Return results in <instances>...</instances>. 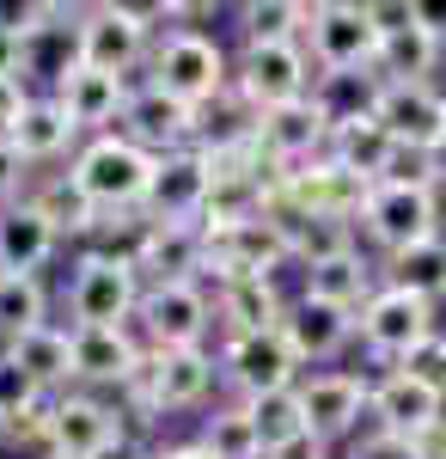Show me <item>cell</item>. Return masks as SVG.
<instances>
[{"mask_svg":"<svg viewBox=\"0 0 446 459\" xmlns=\"http://www.w3.org/2000/svg\"><path fill=\"white\" fill-rule=\"evenodd\" d=\"M348 459H428V441H410V435H385V429H367L348 441Z\"/></svg>","mask_w":446,"mask_h":459,"instance_id":"40","label":"cell"},{"mask_svg":"<svg viewBox=\"0 0 446 459\" xmlns=\"http://www.w3.org/2000/svg\"><path fill=\"white\" fill-rule=\"evenodd\" d=\"M0 80H25V62H19V37L0 31Z\"/></svg>","mask_w":446,"mask_h":459,"instance_id":"47","label":"cell"},{"mask_svg":"<svg viewBox=\"0 0 446 459\" xmlns=\"http://www.w3.org/2000/svg\"><path fill=\"white\" fill-rule=\"evenodd\" d=\"M220 386L233 392V398H263V392H287L300 386V355L287 350V337H281V325L275 331H244V337H220Z\"/></svg>","mask_w":446,"mask_h":459,"instance_id":"11","label":"cell"},{"mask_svg":"<svg viewBox=\"0 0 446 459\" xmlns=\"http://www.w3.org/2000/svg\"><path fill=\"white\" fill-rule=\"evenodd\" d=\"M441 110H446V92H441Z\"/></svg>","mask_w":446,"mask_h":459,"instance_id":"51","label":"cell"},{"mask_svg":"<svg viewBox=\"0 0 446 459\" xmlns=\"http://www.w3.org/2000/svg\"><path fill=\"white\" fill-rule=\"evenodd\" d=\"M214 380H220V361L208 343L202 350H147L135 380L123 386V398L135 404L141 423H153V417H172V411H202Z\"/></svg>","mask_w":446,"mask_h":459,"instance_id":"3","label":"cell"},{"mask_svg":"<svg viewBox=\"0 0 446 459\" xmlns=\"http://www.w3.org/2000/svg\"><path fill=\"white\" fill-rule=\"evenodd\" d=\"M300 411H306V429L330 447L355 435V423L367 417V374H348V368H318V374H300Z\"/></svg>","mask_w":446,"mask_h":459,"instance_id":"16","label":"cell"},{"mask_svg":"<svg viewBox=\"0 0 446 459\" xmlns=\"http://www.w3.org/2000/svg\"><path fill=\"white\" fill-rule=\"evenodd\" d=\"M56 251H62V233L37 214L31 196L0 209V276H37L56 264Z\"/></svg>","mask_w":446,"mask_h":459,"instance_id":"24","label":"cell"},{"mask_svg":"<svg viewBox=\"0 0 446 459\" xmlns=\"http://www.w3.org/2000/svg\"><path fill=\"white\" fill-rule=\"evenodd\" d=\"M25 178H31V166H25V160H19V153H13V142H6V135H0V209H6V203H19V196H25Z\"/></svg>","mask_w":446,"mask_h":459,"instance_id":"41","label":"cell"},{"mask_svg":"<svg viewBox=\"0 0 446 459\" xmlns=\"http://www.w3.org/2000/svg\"><path fill=\"white\" fill-rule=\"evenodd\" d=\"M37 459H62V454H37Z\"/></svg>","mask_w":446,"mask_h":459,"instance_id":"50","label":"cell"},{"mask_svg":"<svg viewBox=\"0 0 446 459\" xmlns=\"http://www.w3.org/2000/svg\"><path fill=\"white\" fill-rule=\"evenodd\" d=\"M73 13L80 6H56L49 0V13H43V25H37L25 43H19V62H25V86L43 80V92H56L73 68H80V37H73Z\"/></svg>","mask_w":446,"mask_h":459,"instance_id":"26","label":"cell"},{"mask_svg":"<svg viewBox=\"0 0 446 459\" xmlns=\"http://www.w3.org/2000/svg\"><path fill=\"white\" fill-rule=\"evenodd\" d=\"M300 49L312 56V74H373L379 31L367 19V0H312Z\"/></svg>","mask_w":446,"mask_h":459,"instance_id":"5","label":"cell"},{"mask_svg":"<svg viewBox=\"0 0 446 459\" xmlns=\"http://www.w3.org/2000/svg\"><path fill=\"white\" fill-rule=\"evenodd\" d=\"M208 331H214V294H208V282L141 288V307H135L141 350H202Z\"/></svg>","mask_w":446,"mask_h":459,"instance_id":"8","label":"cell"},{"mask_svg":"<svg viewBox=\"0 0 446 459\" xmlns=\"http://www.w3.org/2000/svg\"><path fill=\"white\" fill-rule=\"evenodd\" d=\"M92 459H153V447L141 441L135 429H123V435H110V441H104V447H99Z\"/></svg>","mask_w":446,"mask_h":459,"instance_id":"42","label":"cell"},{"mask_svg":"<svg viewBox=\"0 0 446 459\" xmlns=\"http://www.w3.org/2000/svg\"><path fill=\"white\" fill-rule=\"evenodd\" d=\"M135 307H141L135 264L80 251V264L68 276V325L73 331H86V325H135Z\"/></svg>","mask_w":446,"mask_h":459,"instance_id":"10","label":"cell"},{"mask_svg":"<svg viewBox=\"0 0 446 459\" xmlns=\"http://www.w3.org/2000/svg\"><path fill=\"white\" fill-rule=\"evenodd\" d=\"M196 441L208 447V459H263L257 423H251V411H244L239 398H227V404H208L202 435H196Z\"/></svg>","mask_w":446,"mask_h":459,"instance_id":"34","label":"cell"},{"mask_svg":"<svg viewBox=\"0 0 446 459\" xmlns=\"http://www.w3.org/2000/svg\"><path fill=\"white\" fill-rule=\"evenodd\" d=\"M68 178L80 184V196L99 214H141L147 196V178H153V153H141L129 135H92V142L73 147Z\"/></svg>","mask_w":446,"mask_h":459,"instance_id":"4","label":"cell"},{"mask_svg":"<svg viewBox=\"0 0 446 459\" xmlns=\"http://www.w3.org/2000/svg\"><path fill=\"white\" fill-rule=\"evenodd\" d=\"M263 459H330V447H324V441H318V435H294V441H281V447H270V454Z\"/></svg>","mask_w":446,"mask_h":459,"instance_id":"43","label":"cell"},{"mask_svg":"<svg viewBox=\"0 0 446 459\" xmlns=\"http://www.w3.org/2000/svg\"><path fill=\"white\" fill-rule=\"evenodd\" d=\"M147 86L190 110H208L220 92H233V49L202 25H159L147 49Z\"/></svg>","mask_w":446,"mask_h":459,"instance_id":"1","label":"cell"},{"mask_svg":"<svg viewBox=\"0 0 446 459\" xmlns=\"http://www.w3.org/2000/svg\"><path fill=\"white\" fill-rule=\"evenodd\" d=\"M43 398H49V392H43V386L31 380V374H25V368L13 361V355L0 350V429H6V423H19V417H31Z\"/></svg>","mask_w":446,"mask_h":459,"instance_id":"38","label":"cell"},{"mask_svg":"<svg viewBox=\"0 0 446 459\" xmlns=\"http://www.w3.org/2000/svg\"><path fill=\"white\" fill-rule=\"evenodd\" d=\"M410 19L434 37V43H446V0H410Z\"/></svg>","mask_w":446,"mask_h":459,"instance_id":"44","label":"cell"},{"mask_svg":"<svg viewBox=\"0 0 446 459\" xmlns=\"http://www.w3.org/2000/svg\"><path fill=\"white\" fill-rule=\"evenodd\" d=\"M441 325H434V307L428 300H416V294H404V288L379 282L373 300L355 313V343L373 355L379 368H398L404 355L416 350V343H428Z\"/></svg>","mask_w":446,"mask_h":459,"instance_id":"9","label":"cell"},{"mask_svg":"<svg viewBox=\"0 0 446 459\" xmlns=\"http://www.w3.org/2000/svg\"><path fill=\"white\" fill-rule=\"evenodd\" d=\"M129 92H135V80H116V74H99V68H73L49 99L62 105V117L73 123V135L92 142V135H110V129L123 123Z\"/></svg>","mask_w":446,"mask_h":459,"instance_id":"19","label":"cell"},{"mask_svg":"<svg viewBox=\"0 0 446 459\" xmlns=\"http://www.w3.org/2000/svg\"><path fill=\"white\" fill-rule=\"evenodd\" d=\"M214 294V325L220 337H244V331H275L281 325V307L287 294L263 276H227V282H208Z\"/></svg>","mask_w":446,"mask_h":459,"instance_id":"25","label":"cell"},{"mask_svg":"<svg viewBox=\"0 0 446 459\" xmlns=\"http://www.w3.org/2000/svg\"><path fill=\"white\" fill-rule=\"evenodd\" d=\"M159 19L184 25V6H123V0H99L73 13V37H80V68L135 80L147 68V49L159 37Z\"/></svg>","mask_w":446,"mask_h":459,"instance_id":"2","label":"cell"},{"mask_svg":"<svg viewBox=\"0 0 446 459\" xmlns=\"http://www.w3.org/2000/svg\"><path fill=\"white\" fill-rule=\"evenodd\" d=\"M208 153L202 147H177V153H159L153 160V178H147V196H141V221L147 227H196L208 203Z\"/></svg>","mask_w":446,"mask_h":459,"instance_id":"12","label":"cell"},{"mask_svg":"<svg viewBox=\"0 0 446 459\" xmlns=\"http://www.w3.org/2000/svg\"><path fill=\"white\" fill-rule=\"evenodd\" d=\"M25 196L37 203V214H43V221H49V227H56L62 239H80V246L92 239V227H99V209H92V203L80 196V184H73L68 172L37 178V184L25 190Z\"/></svg>","mask_w":446,"mask_h":459,"instance_id":"33","label":"cell"},{"mask_svg":"<svg viewBox=\"0 0 446 459\" xmlns=\"http://www.w3.org/2000/svg\"><path fill=\"white\" fill-rule=\"evenodd\" d=\"M153 459H208L202 441H166V447H153Z\"/></svg>","mask_w":446,"mask_h":459,"instance_id":"48","label":"cell"},{"mask_svg":"<svg viewBox=\"0 0 446 459\" xmlns=\"http://www.w3.org/2000/svg\"><path fill=\"white\" fill-rule=\"evenodd\" d=\"M312 56L300 43H239L233 49V92L251 117L281 110L294 99H312Z\"/></svg>","mask_w":446,"mask_h":459,"instance_id":"6","label":"cell"},{"mask_svg":"<svg viewBox=\"0 0 446 459\" xmlns=\"http://www.w3.org/2000/svg\"><path fill=\"white\" fill-rule=\"evenodd\" d=\"M355 233H367V246H373L379 257L410 251V246H422V239L446 233L441 227V196L422 190V184H373L367 203H361V214H355Z\"/></svg>","mask_w":446,"mask_h":459,"instance_id":"7","label":"cell"},{"mask_svg":"<svg viewBox=\"0 0 446 459\" xmlns=\"http://www.w3.org/2000/svg\"><path fill=\"white\" fill-rule=\"evenodd\" d=\"M6 355H13V361H19L49 398H56V392H73V331H68V325L49 318V325L25 331V337H13Z\"/></svg>","mask_w":446,"mask_h":459,"instance_id":"29","label":"cell"},{"mask_svg":"<svg viewBox=\"0 0 446 459\" xmlns=\"http://www.w3.org/2000/svg\"><path fill=\"white\" fill-rule=\"evenodd\" d=\"M367 417H373V429H385V435L428 441V435L441 429L446 411H441V392H428L422 380L398 374V368H385V374L367 380Z\"/></svg>","mask_w":446,"mask_h":459,"instance_id":"18","label":"cell"},{"mask_svg":"<svg viewBox=\"0 0 446 459\" xmlns=\"http://www.w3.org/2000/svg\"><path fill=\"white\" fill-rule=\"evenodd\" d=\"M251 142L263 153L270 172H300L312 160H324V142H330V117L318 110V99H294L281 110H263Z\"/></svg>","mask_w":446,"mask_h":459,"instance_id":"14","label":"cell"},{"mask_svg":"<svg viewBox=\"0 0 446 459\" xmlns=\"http://www.w3.org/2000/svg\"><path fill=\"white\" fill-rule=\"evenodd\" d=\"M422 172H428V190L441 196L446 190V135H434V142L422 147Z\"/></svg>","mask_w":446,"mask_h":459,"instance_id":"46","label":"cell"},{"mask_svg":"<svg viewBox=\"0 0 446 459\" xmlns=\"http://www.w3.org/2000/svg\"><path fill=\"white\" fill-rule=\"evenodd\" d=\"M373 123L398 147H428L434 135H446L441 86H379L373 92Z\"/></svg>","mask_w":446,"mask_h":459,"instance_id":"23","label":"cell"},{"mask_svg":"<svg viewBox=\"0 0 446 459\" xmlns=\"http://www.w3.org/2000/svg\"><path fill=\"white\" fill-rule=\"evenodd\" d=\"M281 337L300 355V368H318V361H337L355 343V313L330 307V300H312V294H294L281 307Z\"/></svg>","mask_w":446,"mask_h":459,"instance_id":"20","label":"cell"},{"mask_svg":"<svg viewBox=\"0 0 446 459\" xmlns=\"http://www.w3.org/2000/svg\"><path fill=\"white\" fill-rule=\"evenodd\" d=\"M312 0H244L239 13V43H300L306 37Z\"/></svg>","mask_w":446,"mask_h":459,"instance_id":"35","label":"cell"},{"mask_svg":"<svg viewBox=\"0 0 446 459\" xmlns=\"http://www.w3.org/2000/svg\"><path fill=\"white\" fill-rule=\"evenodd\" d=\"M37 325H49V288L43 276H0V350L13 337H25Z\"/></svg>","mask_w":446,"mask_h":459,"instance_id":"36","label":"cell"},{"mask_svg":"<svg viewBox=\"0 0 446 459\" xmlns=\"http://www.w3.org/2000/svg\"><path fill=\"white\" fill-rule=\"evenodd\" d=\"M110 435H123L116 404H104L92 392H56V404H49V454L92 459Z\"/></svg>","mask_w":446,"mask_h":459,"instance_id":"22","label":"cell"},{"mask_svg":"<svg viewBox=\"0 0 446 459\" xmlns=\"http://www.w3.org/2000/svg\"><path fill=\"white\" fill-rule=\"evenodd\" d=\"M141 355L147 350H141L135 325H86V331H73V392H92V398H99L104 386L123 392L135 380Z\"/></svg>","mask_w":446,"mask_h":459,"instance_id":"15","label":"cell"},{"mask_svg":"<svg viewBox=\"0 0 446 459\" xmlns=\"http://www.w3.org/2000/svg\"><path fill=\"white\" fill-rule=\"evenodd\" d=\"M244 411H251V423H257V441H263V454L281 447V441H294V435H306V411H300V392H263V398H239Z\"/></svg>","mask_w":446,"mask_h":459,"instance_id":"37","label":"cell"},{"mask_svg":"<svg viewBox=\"0 0 446 459\" xmlns=\"http://www.w3.org/2000/svg\"><path fill=\"white\" fill-rule=\"evenodd\" d=\"M373 288H379V264L355 246V251H343V257H330V264H312L300 294L330 300V307H343V313H361V307L373 300Z\"/></svg>","mask_w":446,"mask_h":459,"instance_id":"31","label":"cell"},{"mask_svg":"<svg viewBox=\"0 0 446 459\" xmlns=\"http://www.w3.org/2000/svg\"><path fill=\"white\" fill-rule=\"evenodd\" d=\"M135 276H141V288L208 282V239H202V227H147L141 246H135Z\"/></svg>","mask_w":446,"mask_h":459,"instance_id":"21","label":"cell"},{"mask_svg":"<svg viewBox=\"0 0 446 459\" xmlns=\"http://www.w3.org/2000/svg\"><path fill=\"white\" fill-rule=\"evenodd\" d=\"M379 282H391V288H404V294H416V300H428V307H441L446 300V233H434V239H422L410 251H391L379 264Z\"/></svg>","mask_w":446,"mask_h":459,"instance_id":"32","label":"cell"},{"mask_svg":"<svg viewBox=\"0 0 446 459\" xmlns=\"http://www.w3.org/2000/svg\"><path fill=\"white\" fill-rule=\"evenodd\" d=\"M428 459H446V417H441V429L428 435Z\"/></svg>","mask_w":446,"mask_h":459,"instance_id":"49","label":"cell"},{"mask_svg":"<svg viewBox=\"0 0 446 459\" xmlns=\"http://www.w3.org/2000/svg\"><path fill=\"white\" fill-rule=\"evenodd\" d=\"M6 142H13V153H19L25 166H56V160H73L80 135H73V123L62 117V105H56L49 92H31L25 110L13 117Z\"/></svg>","mask_w":446,"mask_h":459,"instance_id":"27","label":"cell"},{"mask_svg":"<svg viewBox=\"0 0 446 459\" xmlns=\"http://www.w3.org/2000/svg\"><path fill=\"white\" fill-rule=\"evenodd\" d=\"M446 43L422 31V25H404V31L379 37V62H373V80L379 86H434V68H441Z\"/></svg>","mask_w":446,"mask_h":459,"instance_id":"30","label":"cell"},{"mask_svg":"<svg viewBox=\"0 0 446 459\" xmlns=\"http://www.w3.org/2000/svg\"><path fill=\"white\" fill-rule=\"evenodd\" d=\"M208 239V282H227V276H263L275 282L294 251H287V233L275 227L270 214H251L239 227H220V233H202Z\"/></svg>","mask_w":446,"mask_h":459,"instance_id":"13","label":"cell"},{"mask_svg":"<svg viewBox=\"0 0 446 459\" xmlns=\"http://www.w3.org/2000/svg\"><path fill=\"white\" fill-rule=\"evenodd\" d=\"M398 374H410V380H422L428 392H446V331H434L428 343H416L404 361H398Z\"/></svg>","mask_w":446,"mask_h":459,"instance_id":"39","label":"cell"},{"mask_svg":"<svg viewBox=\"0 0 446 459\" xmlns=\"http://www.w3.org/2000/svg\"><path fill=\"white\" fill-rule=\"evenodd\" d=\"M116 135H129L141 153H177V147H196V110L166 99L159 86H147L135 80V92H129V105H123V123H116Z\"/></svg>","mask_w":446,"mask_h":459,"instance_id":"17","label":"cell"},{"mask_svg":"<svg viewBox=\"0 0 446 459\" xmlns=\"http://www.w3.org/2000/svg\"><path fill=\"white\" fill-rule=\"evenodd\" d=\"M25 99H31V86H25V80H0V135L13 129V117L25 110Z\"/></svg>","mask_w":446,"mask_h":459,"instance_id":"45","label":"cell"},{"mask_svg":"<svg viewBox=\"0 0 446 459\" xmlns=\"http://www.w3.org/2000/svg\"><path fill=\"white\" fill-rule=\"evenodd\" d=\"M391 153H398V142H391V135L373 123V110L330 123V142H324V160H330L337 172L361 178V184H379V178H385V166H391Z\"/></svg>","mask_w":446,"mask_h":459,"instance_id":"28","label":"cell"}]
</instances>
